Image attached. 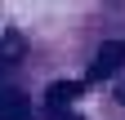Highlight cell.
Instances as JSON below:
<instances>
[{"mask_svg":"<svg viewBox=\"0 0 125 120\" xmlns=\"http://www.w3.org/2000/svg\"><path fill=\"white\" fill-rule=\"evenodd\" d=\"M121 67H125V40H103L98 49H94V62H89V80H112Z\"/></svg>","mask_w":125,"mask_h":120,"instance_id":"obj_1","label":"cell"},{"mask_svg":"<svg viewBox=\"0 0 125 120\" xmlns=\"http://www.w3.org/2000/svg\"><path fill=\"white\" fill-rule=\"evenodd\" d=\"M85 94V85L81 80H54L49 89H45V107H49V116L54 120H62V116H72V102Z\"/></svg>","mask_w":125,"mask_h":120,"instance_id":"obj_2","label":"cell"},{"mask_svg":"<svg viewBox=\"0 0 125 120\" xmlns=\"http://www.w3.org/2000/svg\"><path fill=\"white\" fill-rule=\"evenodd\" d=\"M0 120H36L22 89H0Z\"/></svg>","mask_w":125,"mask_h":120,"instance_id":"obj_3","label":"cell"},{"mask_svg":"<svg viewBox=\"0 0 125 120\" xmlns=\"http://www.w3.org/2000/svg\"><path fill=\"white\" fill-rule=\"evenodd\" d=\"M27 53V40L18 36V31H9V36H0V76H5V71L18 62V58Z\"/></svg>","mask_w":125,"mask_h":120,"instance_id":"obj_4","label":"cell"},{"mask_svg":"<svg viewBox=\"0 0 125 120\" xmlns=\"http://www.w3.org/2000/svg\"><path fill=\"white\" fill-rule=\"evenodd\" d=\"M116 98H121V102H125V85H121V89H116Z\"/></svg>","mask_w":125,"mask_h":120,"instance_id":"obj_5","label":"cell"},{"mask_svg":"<svg viewBox=\"0 0 125 120\" xmlns=\"http://www.w3.org/2000/svg\"><path fill=\"white\" fill-rule=\"evenodd\" d=\"M62 120H76V116H62Z\"/></svg>","mask_w":125,"mask_h":120,"instance_id":"obj_6","label":"cell"}]
</instances>
